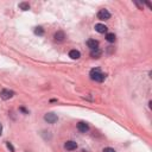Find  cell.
Returning <instances> with one entry per match:
<instances>
[{
	"instance_id": "1",
	"label": "cell",
	"mask_w": 152,
	"mask_h": 152,
	"mask_svg": "<svg viewBox=\"0 0 152 152\" xmlns=\"http://www.w3.org/2000/svg\"><path fill=\"white\" fill-rule=\"evenodd\" d=\"M89 76H90V78H91L93 81H95V82H103V81L106 80V74H103L99 68L91 69L90 72H89Z\"/></svg>"
},
{
	"instance_id": "2",
	"label": "cell",
	"mask_w": 152,
	"mask_h": 152,
	"mask_svg": "<svg viewBox=\"0 0 152 152\" xmlns=\"http://www.w3.org/2000/svg\"><path fill=\"white\" fill-rule=\"evenodd\" d=\"M97 18H99L100 20H108V19L110 18V13H109L108 10L102 8V10H100V11L97 12Z\"/></svg>"
},
{
	"instance_id": "3",
	"label": "cell",
	"mask_w": 152,
	"mask_h": 152,
	"mask_svg": "<svg viewBox=\"0 0 152 152\" xmlns=\"http://www.w3.org/2000/svg\"><path fill=\"white\" fill-rule=\"evenodd\" d=\"M13 95H14V91L13 90H10V89H2L0 91V97L2 100H10Z\"/></svg>"
},
{
	"instance_id": "4",
	"label": "cell",
	"mask_w": 152,
	"mask_h": 152,
	"mask_svg": "<svg viewBox=\"0 0 152 152\" xmlns=\"http://www.w3.org/2000/svg\"><path fill=\"white\" fill-rule=\"evenodd\" d=\"M57 115L56 114H53V113H46L45 115H44V120L46 121V122H49V124H55L56 121H57Z\"/></svg>"
},
{
	"instance_id": "5",
	"label": "cell",
	"mask_w": 152,
	"mask_h": 152,
	"mask_svg": "<svg viewBox=\"0 0 152 152\" xmlns=\"http://www.w3.org/2000/svg\"><path fill=\"white\" fill-rule=\"evenodd\" d=\"M77 129H78L81 133H86V132H88L89 126H88V124H86V122L81 121V122H78V124H77Z\"/></svg>"
},
{
	"instance_id": "6",
	"label": "cell",
	"mask_w": 152,
	"mask_h": 152,
	"mask_svg": "<svg viewBox=\"0 0 152 152\" xmlns=\"http://www.w3.org/2000/svg\"><path fill=\"white\" fill-rule=\"evenodd\" d=\"M64 147H65V150H68V151H72V150H76L77 144H76L75 141H72V140H69V141H66V142L64 144Z\"/></svg>"
},
{
	"instance_id": "7",
	"label": "cell",
	"mask_w": 152,
	"mask_h": 152,
	"mask_svg": "<svg viewBox=\"0 0 152 152\" xmlns=\"http://www.w3.org/2000/svg\"><path fill=\"white\" fill-rule=\"evenodd\" d=\"M53 38H55L56 42H63L64 38H65V33H64L63 31H57V32L55 33Z\"/></svg>"
},
{
	"instance_id": "8",
	"label": "cell",
	"mask_w": 152,
	"mask_h": 152,
	"mask_svg": "<svg viewBox=\"0 0 152 152\" xmlns=\"http://www.w3.org/2000/svg\"><path fill=\"white\" fill-rule=\"evenodd\" d=\"M107 30H108L107 26L103 25V24H96V25H95V31L99 32V33H106Z\"/></svg>"
},
{
	"instance_id": "9",
	"label": "cell",
	"mask_w": 152,
	"mask_h": 152,
	"mask_svg": "<svg viewBox=\"0 0 152 152\" xmlns=\"http://www.w3.org/2000/svg\"><path fill=\"white\" fill-rule=\"evenodd\" d=\"M101 55H102V51H101L99 48L93 49V50L90 51V57H93V58H100Z\"/></svg>"
},
{
	"instance_id": "10",
	"label": "cell",
	"mask_w": 152,
	"mask_h": 152,
	"mask_svg": "<svg viewBox=\"0 0 152 152\" xmlns=\"http://www.w3.org/2000/svg\"><path fill=\"white\" fill-rule=\"evenodd\" d=\"M69 57L71 59H78L81 57V53H80L78 50H70L69 51Z\"/></svg>"
},
{
	"instance_id": "11",
	"label": "cell",
	"mask_w": 152,
	"mask_h": 152,
	"mask_svg": "<svg viewBox=\"0 0 152 152\" xmlns=\"http://www.w3.org/2000/svg\"><path fill=\"white\" fill-rule=\"evenodd\" d=\"M87 45H88V48H90L93 50V49H96L99 46V42L95 40V39H88L87 40Z\"/></svg>"
},
{
	"instance_id": "12",
	"label": "cell",
	"mask_w": 152,
	"mask_h": 152,
	"mask_svg": "<svg viewBox=\"0 0 152 152\" xmlns=\"http://www.w3.org/2000/svg\"><path fill=\"white\" fill-rule=\"evenodd\" d=\"M19 8L20 10H23V11H27V10H30V4L28 2H20L19 4Z\"/></svg>"
},
{
	"instance_id": "13",
	"label": "cell",
	"mask_w": 152,
	"mask_h": 152,
	"mask_svg": "<svg viewBox=\"0 0 152 152\" xmlns=\"http://www.w3.org/2000/svg\"><path fill=\"white\" fill-rule=\"evenodd\" d=\"M34 34H37V36H43V34H44L43 27H42V26H37V27L34 28Z\"/></svg>"
},
{
	"instance_id": "14",
	"label": "cell",
	"mask_w": 152,
	"mask_h": 152,
	"mask_svg": "<svg viewBox=\"0 0 152 152\" xmlns=\"http://www.w3.org/2000/svg\"><path fill=\"white\" fill-rule=\"evenodd\" d=\"M106 39H107L109 43H113V42H115V34H114V33H107V34H106Z\"/></svg>"
},
{
	"instance_id": "15",
	"label": "cell",
	"mask_w": 152,
	"mask_h": 152,
	"mask_svg": "<svg viewBox=\"0 0 152 152\" xmlns=\"http://www.w3.org/2000/svg\"><path fill=\"white\" fill-rule=\"evenodd\" d=\"M103 152H115V150L112 148V147H104L103 148Z\"/></svg>"
},
{
	"instance_id": "16",
	"label": "cell",
	"mask_w": 152,
	"mask_h": 152,
	"mask_svg": "<svg viewBox=\"0 0 152 152\" xmlns=\"http://www.w3.org/2000/svg\"><path fill=\"white\" fill-rule=\"evenodd\" d=\"M6 145H7V147H8V148H10V150H11V151H12V152H14V148H13V146H12V145H11V142H7V144H6Z\"/></svg>"
},
{
	"instance_id": "17",
	"label": "cell",
	"mask_w": 152,
	"mask_h": 152,
	"mask_svg": "<svg viewBox=\"0 0 152 152\" xmlns=\"http://www.w3.org/2000/svg\"><path fill=\"white\" fill-rule=\"evenodd\" d=\"M1 134H2V125L0 124V135H1Z\"/></svg>"
}]
</instances>
